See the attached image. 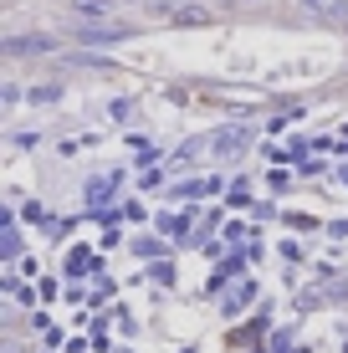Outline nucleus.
<instances>
[{"label": "nucleus", "mask_w": 348, "mask_h": 353, "mask_svg": "<svg viewBox=\"0 0 348 353\" xmlns=\"http://www.w3.org/2000/svg\"><path fill=\"white\" fill-rule=\"evenodd\" d=\"M246 143H251V133H246V128H225L221 139H215V154H241Z\"/></svg>", "instance_id": "obj_1"}]
</instances>
